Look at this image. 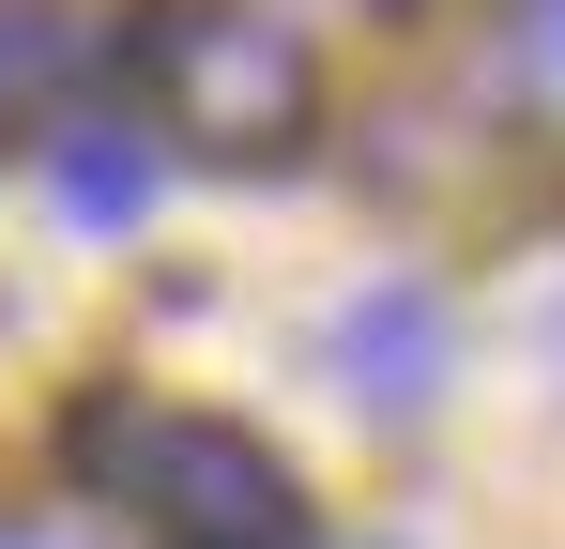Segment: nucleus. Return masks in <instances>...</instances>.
Here are the masks:
<instances>
[{"label":"nucleus","mask_w":565,"mask_h":549,"mask_svg":"<svg viewBox=\"0 0 565 549\" xmlns=\"http://www.w3.org/2000/svg\"><path fill=\"white\" fill-rule=\"evenodd\" d=\"M77 92V15L62 0H0V138H31Z\"/></svg>","instance_id":"20e7f679"},{"label":"nucleus","mask_w":565,"mask_h":549,"mask_svg":"<svg viewBox=\"0 0 565 549\" xmlns=\"http://www.w3.org/2000/svg\"><path fill=\"white\" fill-rule=\"evenodd\" d=\"M138 77L169 107V138H199L214 169H276V153H306V122H321V62L260 0H153L138 15Z\"/></svg>","instance_id":"f03ea898"},{"label":"nucleus","mask_w":565,"mask_h":549,"mask_svg":"<svg viewBox=\"0 0 565 549\" xmlns=\"http://www.w3.org/2000/svg\"><path fill=\"white\" fill-rule=\"evenodd\" d=\"M321 352H337V381L367 397L382 428H413V412L444 397V366H459V321H444L428 274H382V290H352V305L321 321Z\"/></svg>","instance_id":"7ed1b4c3"},{"label":"nucleus","mask_w":565,"mask_h":549,"mask_svg":"<svg viewBox=\"0 0 565 549\" xmlns=\"http://www.w3.org/2000/svg\"><path fill=\"white\" fill-rule=\"evenodd\" d=\"M62 473L107 488V504H138L169 549H290V535H306V488H290V458L260 443V428L122 397V381L62 412Z\"/></svg>","instance_id":"f257e3e1"},{"label":"nucleus","mask_w":565,"mask_h":549,"mask_svg":"<svg viewBox=\"0 0 565 549\" xmlns=\"http://www.w3.org/2000/svg\"><path fill=\"white\" fill-rule=\"evenodd\" d=\"M535 77H565V0H551V15H535Z\"/></svg>","instance_id":"423d86ee"},{"label":"nucleus","mask_w":565,"mask_h":549,"mask_svg":"<svg viewBox=\"0 0 565 549\" xmlns=\"http://www.w3.org/2000/svg\"><path fill=\"white\" fill-rule=\"evenodd\" d=\"M46 183H62V214H77V229H138V214H153V138H122V122H77Z\"/></svg>","instance_id":"39448f33"},{"label":"nucleus","mask_w":565,"mask_h":549,"mask_svg":"<svg viewBox=\"0 0 565 549\" xmlns=\"http://www.w3.org/2000/svg\"><path fill=\"white\" fill-rule=\"evenodd\" d=\"M0 549H46V535H0Z\"/></svg>","instance_id":"0eeeda50"}]
</instances>
